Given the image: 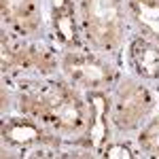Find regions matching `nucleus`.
I'll return each mask as SVG.
<instances>
[{
    "label": "nucleus",
    "instance_id": "20e7f679",
    "mask_svg": "<svg viewBox=\"0 0 159 159\" xmlns=\"http://www.w3.org/2000/svg\"><path fill=\"white\" fill-rule=\"evenodd\" d=\"M64 70L74 83L85 87H100L112 76L108 66L91 55H68L64 60Z\"/></svg>",
    "mask_w": 159,
    "mask_h": 159
},
{
    "label": "nucleus",
    "instance_id": "423d86ee",
    "mask_svg": "<svg viewBox=\"0 0 159 159\" xmlns=\"http://www.w3.org/2000/svg\"><path fill=\"white\" fill-rule=\"evenodd\" d=\"M129 55H132V64L138 72L147 79H155L159 76V47L153 45L151 40L144 38H136L129 47Z\"/></svg>",
    "mask_w": 159,
    "mask_h": 159
},
{
    "label": "nucleus",
    "instance_id": "7ed1b4c3",
    "mask_svg": "<svg viewBox=\"0 0 159 159\" xmlns=\"http://www.w3.org/2000/svg\"><path fill=\"white\" fill-rule=\"evenodd\" d=\"M151 106L148 91L142 85H136L132 81H125L117 93L115 100V110H112V119L115 125L121 129H129L136 123L147 115Z\"/></svg>",
    "mask_w": 159,
    "mask_h": 159
},
{
    "label": "nucleus",
    "instance_id": "9b49d317",
    "mask_svg": "<svg viewBox=\"0 0 159 159\" xmlns=\"http://www.w3.org/2000/svg\"><path fill=\"white\" fill-rule=\"evenodd\" d=\"M2 136L7 140H11L15 144H32L40 140V132H38L36 125H32L30 121H24V119H11L9 123H4L2 127Z\"/></svg>",
    "mask_w": 159,
    "mask_h": 159
},
{
    "label": "nucleus",
    "instance_id": "f8f14e48",
    "mask_svg": "<svg viewBox=\"0 0 159 159\" xmlns=\"http://www.w3.org/2000/svg\"><path fill=\"white\" fill-rule=\"evenodd\" d=\"M140 144L144 151L159 155V121H153L140 136Z\"/></svg>",
    "mask_w": 159,
    "mask_h": 159
},
{
    "label": "nucleus",
    "instance_id": "0eeeda50",
    "mask_svg": "<svg viewBox=\"0 0 159 159\" xmlns=\"http://www.w3.org/2000/svg\"><path fill=\"white\" fill-rule=\"evenodd\" d=\"M4 19L15 21L19 30H32L36 25V4L34 0H2Z\"/></svg>",
    "mask_w": 159,
    "mask_h": 159
},
{
    "label": "nucleus",
    "instance_id": "39448f33",
    "mask_svg": "<svg viewBox=\"0 0 159 159\" xmlns=\"http://www.w3.org/2000/svg\"><path fill=\"white\" fill-rule=\"evenodd\" d=\"M2 66H24V68H36L43 72H49L53 68V60L47 51H38L32 47H15V45H2Z\"/></svg>",
    "mask_w": 159,
    "mask_h": 159
},
{
    "label": "nucleus",
    "instance_id": "f257e3e1",
    "mask_svg": "<svg viewBox=\"0 0 159 159\" xmlns=\"http://www.w3.org/2000/svg\"><path fill=\"white\" fill-rule=\"evenodd\" d=\"M21 108L32 117L53 123L60 132H66V134L81 129L85 121L81 100L70 89L57 83L28 87L25 93L21 96Z\"/></svg>",
    "mask_w": 159,
    "mask_h": 159
},
{
    "label": "nucleus",
    "instance_id": "1a4fd4ad",
    "mask_svg": "<svg viewBox=\"0 0 159 159\" xmlns=\"http://www.w3.org/2000/svg\"><path fill=\"white\" fill-rule=\"evenodd\" d=\"M136 21L159 38V0H129Z\"/></svg>",
    "mask_w": 159,
    "mask_h": 159
},
{
    "label": "nucleus",
    "instance_id": "f03ea898",
    "mask_svg": "<svg viewBox=\"0 0 159 159\" xmlns=\"http://www.w3.org/2000/svg\"><path fill=\"white\" fill-rule=\"evenodd\" d=\"M87 30L98 47H115L121 34L119 0H87Z\"/></svg>",
    "mask_w": 159,
    "mask_h": 159
},
{
    "label": "nucleus",
    "instance_id": "ddd939ff",
    "mask_svg": "<svg viewBox=\"0 0 159 159\" xmlns=\"http://www.w3.org/2000/svg\"><path fill=\"white\" fill-rule=\"evenodd\" d=\"M106 157H132V153H129V148L125 147H108L106 148Z\"/></svg>",
    "mask_w": 159,
    "mask_h": 159
},
{
    "label": "nucleus",
    "instance_id": "9d476101",
    "mask_svg": "<svg viewBox=\"0 0 159 159\" xmlns=\"http://www.w3.org/2000/svg\"><path fill=\"white\" fill-rule=\"evenodd\" d=\"M53 17H55V30L64 43H72L76 36V25L72 17V2L70 0H55L53 2Z\"/></svg>",
    "mask_w": 159,
    "mask_h": 159
},
{
    "label": "nucleus",
    "instance_id": "6e6552de",
    "mask_svg": "<svg viewBox=\"0 0 159 159\" xmlns=\"http://www.w3.org/2000/svg\"><path fill=\"white\" fill-rule=\"evenodd\" d=\"M91 110H93V119L89 127V142L98 151L106 140V112H108V102L102 93L91 96Z\"/></svg>",
    "mask_w": 159,
    "mask_h": 159
}]
</instances>
